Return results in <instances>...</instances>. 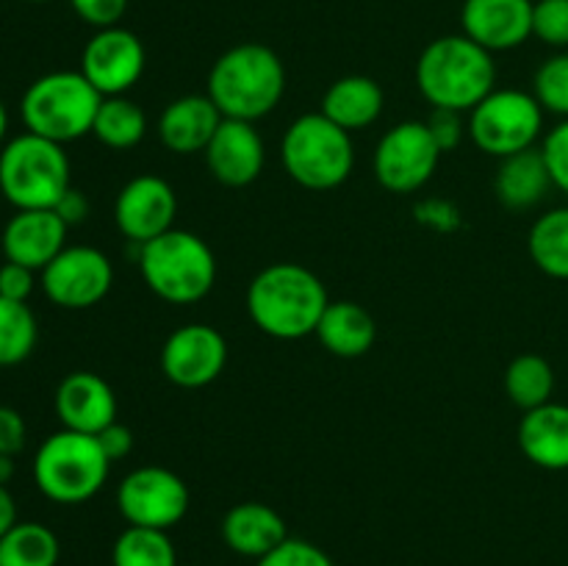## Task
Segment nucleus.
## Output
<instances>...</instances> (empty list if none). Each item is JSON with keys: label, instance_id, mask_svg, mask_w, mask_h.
I'll list each match as a JSON object with an SVG mask.
<instances>
[{"label": "nucleus", "instance_id": "ddd939ff", "mask_svg": "<svg viewBox=\"0 0 568 566\" xmlns=\"http://www.w3.org/2000/svg\"><path fill=\"white\" fill-rule=\"evenodd\" d=\"M227 364V342L205 322L178 327L161 347V372L181 388H203L222 375Z\"/></svg>", "mask_w": 568, "mask_h": 566}, {"label": "nucleus", "instance_id": "cd10ccee", "mask_svg": "<svg viewBox=\"0 0 568 566\" xmlns=\"http://www.w3.org/2000/svg\"><path fill=\"white\" fill-rule=\"evenodd\" d=\"M61 544L42 522H17L0 538V566H55Z\"/></svg>", "mask_w": 568, "mask_h": 566}, {"label": "nucleus", "instance_id": "423d86ee", "mask_svg": "<svg viewBox=\"0 0 568 566\" xmlns=\"http://www.w3.org/2000/svg\"><path fill=\"white\" fill-rule=\"evenodd\" d=\"M111 461L98 436L67 431L50 433L33 455V483L59 505H78L92 499L109 481Z\"/></svg>", "mask_w": 568, "mask_h": 566}, {"label": "nucleus", "instance_id": "bb28decb", "mask_svg": "<svg viewBox=\"0 0 568 566\" xmlns=\"http://www.w3.org/2000/svg\"><path fill=\"white\" fill-rule=\"evenodd\" d=\"M527 250L538 270L558 281H568V205L547 211L532 222Z\"/></svg>", "mask_w": 568, "mask_h": 566}, {"label": "nucleus", "instance_id": "c756f323", "mask_svg": "<svg viewBox=\"0 0 568 566\" xmlns=\"http://www.w3.org/2000/svg\"><path fill=\"white\" fill-rule=\"evenodd\" d=\"M111 564L114 566H178V553L166 530L128 525L125 530L116 536L114 549H111Z\"/></svg>", "mask_w": 568, "mask_h": 566}, {"label": "nucleus", "instance_id": "1a4fd4ad", "mask_svg": "<svg viewBox=\"0 0 568 566\" xmlns=\"http://www.w3.org/2000/svg\"><path fill=\"white\" fill-rule=\"evenodd\" d=\"M541 128V103L536 94L521 92V89H494L469 111V122H466V131L477 150L499 161L536 148Z\"/></svg>", "mask_w": 568, "mask_h": 566}, {"label": "nucleus", "instance_id": "a19ab883", "mask_svg": "<svg viewBox=\"0 0 568 566\" xmlns=\"http://www.w3.org/2000/svg\"><path fill=\"white\" fill-rule=\"evenodd\" d=\"M55 214H59L61 220H64L70 228L78 225V222L87 220L89 200L83 198V192H78L75 186H70V189H67L64 198H61L59 203H55Z\"/></svg>", "mask_w": 568, "mask_h": 566}, {"label": "nucleus", "instance_id": "37998d69", "mask_svg": "<svg viewBox=\"0 0 568 566\" xmlns=\"http://www.w3.org/2000/svg\"><path fill=\"white\" fill-rule=\"evenodd\" d=\"M11 477H14V455H0V483L9 486Z\"/></svg>", "mask_w": 568, "mask_h": 566}, {"label": "nucleus", "instance_id": "393cba45", "mask_svg": "<svg viewBox=\"0 0 568 566\" xmlns=\"http://www.w3.org/2000/svg\"><path fill=\"white\" fill-rule=\"evenodd\" d=\"M494 189H497L499 203L514 211H525L541 203L549 189H552V175H549L541 150L530 148L525 153L503 159Z\"/></svg>", "mask_w": 568, "mask_h": 566}, {"label": "nucleus", "instance_id": "473e14b6", "mask_svg": "<svg viewBox=\"0 0 568 566\" xmlns=\"http://www.w3.org/2000/svg\"><path fill=\"white\" fill-rule=\"evenodd\" d=\"M532 37L558 50H568V0H536Z\"/></svg>", "mask_w": 568, "mask_h": 566}, {"label": "nucleus", "instance_id": "4be33fe9", "mask_svg": "<svg viewBox=\"0 0 568 566\" xmlns=\"http://www.w3.org/2000/svg\"><path fill=\"white\" fill-rule=\"evenodd\" d=\"M519 447L525 458L541 469H568V405L547 403L525 411L519 422Z\"/></svg>", "mask_w": 568, "mask_h": 566}, {"label": "nucleus", "instance_id": "f8f14e48", "mask_svg": "<svg viewBox=\"0 0 568 566\" xmlns=\"http://www.w3.org/2000/svg\"><path fill=\"white\" fill-rule=\"evenodd\" d=\"M114 283V266L98 247H64L42 270V292L59 309L83 311L98 305Z\"/></svg>", "mask_w": 568, "mask_h": 566}, {"label": "nucleus", "instance_id": "ea45409f", "mask_svg": "<svg viewBox=\"0 0 568 566\" xmlns=\"http://www.w3.org/2000/svg\"><path fill=\"white\" fill-rule=\"evenodd\" d=\"M98 442H100V447H103V453L109 455L111 464H114V461H122L131 455L133 433H131V427H125L122 422H111L105 431L98 433Z\"/></svg>", "mask_w": 568, "mask_h": 566}, {"label": "nucleus", "instance_id": "6e6552de", "mask_svg": "<svg viewBox=\"0 0 568 566\" xmlns=\"http://www.w3.org/2000/svg\"><path fill=\"white\" fill-rule=\"evenodd\" d=\"M281 159L300 186L327 192V189L342 186L353 172V133L327 120L322 111L303 114L288 125L281 142Z\"/></svg>", "mask_w": 568, "mask_h": 566}, {"label": "nucleus", "instance_id": "20e7f679", "mask_svg": "<svg viewBox=\"0 0 568 566\" xmlns=\"http://www.w3.org/2000/svg\"><path fill=\"white\" fill-rule=\"evenodd\" d=\"M139 272L150 292L172 305L203 300L216 283V259L192 231H172L139 244Z\"/></svg>", "mask_w": 568, "mask_h": 566}, {"label": "nucleus", "instance_id": "412c9836", "mask_svg": "<svg viewBox=\"0 0 568 566\" xmlns=\"http://www.w3.org/2000/svg\"><path fill=\"white\" fill-rule=\"evenodd\" d=\"M222 542L242 558L261 560L288 538L283 516L272 505L239 503L222 519Z\"/></svg>", "mask_w": 568, "mask_h": 566}, {"label": "nucleus", "instance_id": "c85d7f7f", "mask_svg": "<svg viewBox=\"0 0 568 566\" xmlns=\"http://www.w3.org/2000/svg\"><path fill=\"white\" fill-rule=\"evenodd\" d=\"M505 392L510 403L521 411H532L538 405L552 403L555 370L547 358L536 353L516 355L505 370Z\"/></svg>", "mask_w": 568, "mask_h": 566}, {"label": "nucleus", "instance_id": "a878e982", "mask_svg": "<svg viewBox=\"0 0 568 566\" xmlns=\"http://www.w3.org/2000/svg\"><path fill=\"white\" fill-rule=\"evenodd\" d=\"M92 133L98 137L100 144L111 150H131L148 133V117H144L142 105L133 103L125 94L116 98H103L98 117H94Z\"/></svg>", "mask_w": 568, "mask_h": 566}, {"label": "nucleus", "instance_id": "4c0bfd02", "mask_svg": "<svg viewBox=\"0 0 568 566\" xmlns=\"http://www.w3.org/2000/svg\"><path fill=\"white\" fill-rule=\"evenodd\" d=\"M33 275H37V272L28 270V266L22 264H14V261L0 264V297L28 303V297L33 294V286H37Z\"/></svg>", "mask_w": 568, "mask_h": 566}, {"label": "nucleus", "instance_id": "a18cd8bd", "mask_svg": "<svg viewBox=\"0 0 568 566\" xmlns=\"http://www.w3.org/2000/svg\"><path fill=\"white\" fill-rule=\"evenodd\" d=\"M28 3H50V0H28Z\"/></svg>", "mask_w": 568, "mask_h": 566}, {"label": "nucleus", "instance_id": "e433bc0d", "mask_svg": "<svg viewBox=\"0 0 568 566\" xmlns=\"http://www.w3.org/2000/svg\"><path fill=\"white\" fill-rule=\"evenodd\" d=\"M433 139L442 148V153H449L460 144L464 139V114L460 111H447V109H433V117L427 120Z\"/></svg>", "mask_w": 568, "mask_h": 566}, {"label": "nucleus", "instance_id": "72a5a7b5", "mask_svg": "<svg viewBox=\"0 0 568 566\" xmlns=\"http://www.w3.org/2000/svg\"><path fill=\"white\" fill-rule=\"evenodd\" d=\"M255 566H336L331 555L325 553L316 544L305 542V538H292L281 544L277 549H272L270 555H264L261 560H255Z\"/></svg>", "mask_w": 568, "mask_h": 566}, {"label": "nucleus", "instance_id": "39448f33", "mask_svg": "<svg viewBox=\"0 0 568 566\" xmlns=\"http://www.w3.org/2000/svg\"><path fill=\"white\" fill-rule=\"evenodd\" d=\"M103 94L87 81L81 70H55L37 78L20 100L26 131L50 142H75L92 133Z\"/></svg>", "mask_w": 568, "mask_h": 566}, {"label": "nucleus", "instance_id": "79ce46f5", "mask_svg": "<svg viewBox=\"0 0 568 566\" xmlns=\"http://www.w3.org/2000/svg\"><path fill=\"white\" fill-rule=\"evenodd\" d=\"M17 522L20 519H17L14 494L9 492V486H3V483H0V538H3L6 533L17 525Z\"/></svg>", "mask_w": 568, "mask_h": 566}, {"label": "nucleus", "instance_id": "9b49d317", "mask_svg": "<svg viewBox=\"0 0 568 566\" xmlns=\"http://www.w3.org/2000/svg\"><path fill=\"white\" fill-rule=\"evenodd\" d=\"M116 508L128 525L170 530L186 516L189 488L181 475L164 466H139L122 477Z\"/></svg>", "mask_w": 568, "mask_h": 566}, {"label": "nucleus", "instance_id": "2eb2a0df", "mask_svg": "<svg viewBox=\"0 0 568 566\" xmlns=\"http://www.w3.org/2000/svg\"><path fill=\"white\" fill-rule=\"evenodd\" d=\"M178 198L175 189L159 175L131 178L120 189L114 203L116 228L131 242L144 244L175 228Z\"/></svg>", "mask_w": 568, "mask_h": 566}, {"label": "nucleus", "instance_id": "9d476101", "mask_svg": "<svg viewBox=\"0 0 568 566\" xmlns=\"http://www.w3.org/2000/svg\"><path fill=\"white\" fill-rule=\"evenodd\" d=\"M442 148L433 139L427 122H399L383 133L375 150V175L383 189L394 194L419 192L436 172Z\"/></svg>", "mask_w": 568, "mask_h": 566}, {"label": "nucleus", "instance_id": "6ab92c4d", "mask_svg": "<svg viewBox=\"0 0 568 566\" xmlns=\"http://www.w3.org/2000/svg\"><path fill=\"white\" fill-rule=\"evenodd\" d=\"M53 405L67 431L98 436L116 422V394L98 372H70L55 388Z\"/></svg>", "mask_w": 568, "mask_h": 566}, {"label": "nucleus", "instance_id": "5701e85b", "mask_svg": "<svg viewBox=\"0 0 568 566\" xmlns=\"http://www.w3.org/2000/svg\"><path fill=\"white\" fill-rule=\"evenodd\" d=\"M383 105H386V98L375 78L344 75L327 87L320 111L338 128L353 133L375 125L383 114Z\"/></svg>", "mask_w": 568, "mask_h": 566}, {"label": "nucleus", "instance_id": "aec40b11", "mask_svg": "<svg viewBox=\"0 0 568 566\" xmlns=\"http://www.w3.org/2000/svg\"><path fill=\"white\" fill-rule=\"evenodd\" d=\"M222 120L225 117L220 114L209 94H183L161 111L159 139L170 153H205Z\"/></svg>", "mask_w": 568, "mask_h": 566}, {"label": "nucleus", "instance_id": "2f4dec72", "mask_svg": "<svg viewBox=\"0 0 568 566\" xmlns=\"http://www.w3.org/2000/svg\"><path fill=\"white\" fill-rule=\"evenodd\" d=\"M532 94L541 103L544 114H555L568 120V50L549 55L536 72Z\"/></svg>", "mask_w": 568, "mask_h": 566}, {"label": "nucleus", "instance_id": "4468645a", "mask_svg": "<svg viewBox=\"0 0 568 566\" xmlns=\"http://www.w3.org/2000/svg\"><path fill=\"white\" fill-rule=\"evenodd\" d=\"M81 72L103 98L125 94L144 72L142 39L120 26L94 31L81 53Z\"/></svg>", "mask_w": 568, "mask_h": 566}, {"label": "nucleus", "instance_id": "dca6fc26", "mask_svg": "<svg viewBox=\"0 0 568 566\" xmlns=\"http://www.w3.org/2000/svg\"><path fill=\"white\" fill-rule=\"evenodd\" d=\"M209 172L225 186H250L266 164V148L258 128L244 120H222L205 148Z\"/></svg>", "mask_w": 568, "mask_h": 566}, {"label": "nucleus", "instance_id": "a211bd4d", "mask_svg": "<svg viewBox=\"0 0 568 566\" xmlns=\"http://www.w3.org/2000/svg\"><path fill=\"white\" fill-rule=\"evenodd\" d=\"M67 231L70 225L55 214V209L14 211L0 239L6 261L42 272L67 247Z\"/></svg>", "mask_w": 568, "mask_h": 566}, {"label": "nucleus", "instance_id": "58836bf2", "mask_svg": "<svg viewBox=\"0 0 568 566\" xmlns=\"http://www.w3.org/2000/svg\"><path fill=\"white\" fill-rule=\"evenodd\" d=\"M28 427L17 408L0 403V455H17L26 447Z\"/></svg>", "mask_w": 568, "mask_h": 566}, {"label": "nucleus", "instance_id": "f3484780", "mask_svg": "<svg viewBox=\"0 0 568 566\" xmlns=\"http://www.w3.org/2000/svg\"><path fill=\"white\" fill-rule=\"evenodd\" d=\"M532 0H466L460 26L488 53L514 50L532 37Z\"/></svg>", "mask_w": 568, "mask_h": 566}, {"label": "nucleus", "instance_id": "f03ea898", "mask_svg": "<svg viewBox=\"0 0 568 566\" xmlns=\"http://www.w3.org/2000/svg\"><path fill=\"white\" fill-rule=\"evenodd\" d=\"M416 83L433 109L469 114L483 98L494 92L497 67L486 48L466 33L433 39L416 61Z\"/></svg>", "mask_w": 568, "mask_h": 566}, {"label": "nucleus", "instance_id": "f257e3e1", "mask_svg": "<svg viewBox=\"0 0 568 566\" xmlns=\"http://www.w3.org/2000/svg\"><path fill=\"white\" fill-rule=\"evenodd\" d=\"M327 303L331 297L325 283L308 266L294 261L264 266L247 289L250 320L258 331L281 342H297L316 333Z\"/></svg>", "mask_w": 568, "mask_h": 566}, {"label": "nucleus", "instance_id": "b1692460", "mask_svg": "<svg viewBox=\"0 0 568 566\" xmlns=\"http://www.w3.org/2000/svg\"><path fill=\"white\" fill-rule=\"evenodd\" d=\"M314 336L327 353L338 358H361L375 347L377 322L364 305L353 300H336V303H327Z\"/></svg>", "mask_w": 568, "mask_h": 566}, {"label": "nucleus", "instance_id": "c9c22d12", "mask_svg": "<svg viewBox=\"0 0 568 566\" xmlns=\"http://www.w3.org/2000/svg\"><path fill=\"white\" fill-rule=\"evenodd\" d=\"M70 6L87 26L98 28V31L120 26L128 11V0H70Z\"/></svg>", "mask_w": 568, "mask_h": 566}, {"label": "nucleus", "instance_id": "f704fd0d", "mask_svg": "<svg viewBox=\"0 0 568 566\" xmlns=\"http://www.w3.org/2000/svg\"><path fill=\"white\" fill-rule=\"evenodd\" d=\"M544 161L552 175V186L568 194V120H560L552 131L547 133L541 144Z\"/></svg>", "mask_w": 568, "mask_h": 566}, {"label": "nucleus", "instance_id": "0eeeda50", "mask_svg": "<svg viewBox=\"0 0 568 566\" xmlns=\"http://www.w3.org/2000/svg\"><path fill=\"white\" fill-rule=\"evenodd\" d=\"M70 186L64 144L26 131L0 148V194L17 211L55 209Z\"/></svg>", "mask_w": 568, "mask_h": 566}, {"label": "nucleus", "instance_id": "c03bdc74", "mask_svg": "<svg viewBox=\"0 0 568 566\" xmlns=\"http://www.w3.org/2000/svg\"><path fill=\"white\" fill-rule=\"evenodd\" d=\"M6 133H9V111H6V103L0 100V148L6 144Z\"/></svg>", "mask_w": 568, "mask_h": 566}, {"label": "nucleus", "instance_id": "7c9ffc66", "mask_svg": "<svg viewBox=\"0 0 568 566\" xmlns=\"http://www.w3.org/2000/svg\"><path fill=\"white\" fill-rule=\"evenodd\" d=\"M39 338L31 305L0 297V366H17L33 353Z\"/></svg>", "mask_w": 568, "mask_h": 566}, {"label": "nucleus", "instance_id": "7ed1b4c3", "mask_svg": "<svg viewBox=\"0 0 568 566\" xmlns=\"http://www.w3.org/2000/svg\"><path fill=\"white\" fill-rule=\"evenodd\" d=\"M286 92L281 55L258 42L225 50L209 72V98L225 120L255 122L272 114Z\"/></svg>", "mask_w": 568, "mask_h": 566}]
</instances>
